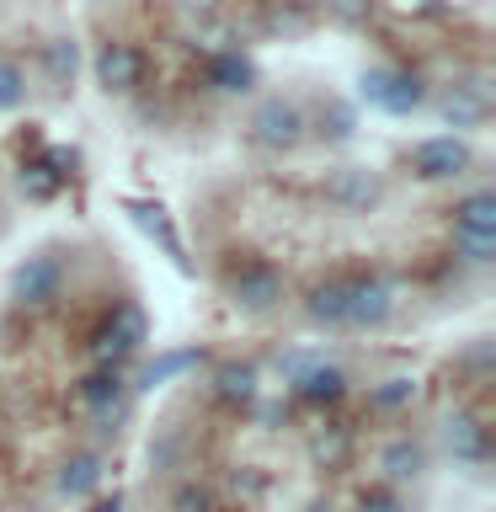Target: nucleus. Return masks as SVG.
I'll return each instance as SVG.
<instances>
[{
	"label": "nucleus",
	"mask_w": 496,
	"mask_h": 512,
	"mask_svg": "<svg viewBox=\"0 0 496 512\" xmlns=\"http://www.w3.org/2000/svg\"><path fill=\"white\" fill-rule=\"evenodd\" d=\"M358 96L368 107L390 112V118H406L427 102V80L411 75V70H390V64H374V70L358 75Z\"/></svg>",
	"instance_id": "nucleus-1"
},
{
	"label": "nucleus",
	"mask_w": 496,
	"mask_h": 512,
	"mask_svg": "<svg viewBox=\"0 0 496 512\" xmlns=\"http://www.w3.org/2000/svg\"><path fill=\"white\" fill-rule=\"evenodd\" d=\"M144 342H150V320H144V310L139 304H118V310L107 315V326L91 336V352H96L102 368H118V363L134 358Z\"/></svg>",
	"instance_id": "nucleus-2"
},
{
	"label": "nucleus",
	"mask_w": 496,
	"mask_h": 512,
	"mask_svg": "<svg viewBox=\"0 0 496 512\" xmlns=\"http://www.w3.org/2000/svg\"><path fill=\"white\" fill-rule=\"evenodd\" d=\"M395 283L384 272H363V278H347V326L352 331H384L395 320Z\"/></svg>",
	"instance_id": "nucleus-3"
},
{
	"label": "nucleus",
	"mask_w": 496,
	"mask_h": 512,
	"mask_svg": "<svg viewBox=\"0 0 496 512\" xmlns=\"http://www.w3.org/2000/svg\"><path fill=\"white\" fill-rule=\"evenodd\" d=\"M470 166H475V150H470V139H459V134L422 139L411 150V176L416 182H454V176H464Z\"/></svg>",
	"instance_id": "nucleus-4"
},
{
	"label": "nucleus",
	"mask_w": 496,
	"mask_h": 512,
	"mask_svg": "<svg viewBox=\"0 0 496 512\" xmlns=\"http://www.w3.org/2000/svg\"><path fill=\"white\" fill-rule=\"evenodd\" d=\"M304 128H310V118H304V107L288 102V96H267V102L251 112V139L262 144V150H294V144H304Z\"/></svg>",
	"instance_id": "nucleus-5"
},
{
	"label": "nucleus",
	"mask_w": 496,
	"mask_h": 512,
	"mask_svg": "<svg viewBox=\"0 0 496 512\" xmlns=\"http://www.w3.org/2000/svg\"><path fill=\"white\" fill-rule=\"evenodd\" d=\"M326 203L336 208V214H374V208L384 203V182H379V171H368V166H342V171H331L326 176Z\"/></svg>",
	"instance_id": "nucleus-6"
},
{
	"label": "nucleus",
	"mask_w": 496,
	"mask_h": 512,
	"mask_svg": "<svg viewBox=\"0 0 496 512\" xmlns=\"http://www.w3.org/2000/svg\"><path fill=\"white\" fill-rule=\"evenodd\" d=\"M438 118L448 128H480V123L491 118V75L475 70V75L454 80V86L438 96Z\"/></svg>",
	"instance_id": "nucleus-7"
},
{
	"label": "nucleus",
	"mask_w": 496,
	"mask_h": 512,
	"mask_svg": "<svg viewBox=\"0 0 496 512\" xmlns=\"http://www.w3.org/2000/svg\"><path fill=\"white\" fill-rule=\"evenodd\" d=\"M59 288H64V267H59V256H27L22 267L11 272V299L22 304V310H48V304L59 299Z\"/></svg>",
	"instance_id": "nucleus-8"
},
{
	"label": "nucleus",
	"mask_w": 496,
	"mask_h": 512,
	"mask_svg": "<svg viewBox=\"0 0 496 512\" xmlns=\"http://www.w3.org/2000/svg\"><path fill=\"white\" fill-rule=\"evenodd\" d=\"M91 70H96V86L107 96H128V91H139V80H144V54L128 38H107L96 48Z\"/></svg>",
	"instance_id": "nucleus-9"
},
{
	"label": "nucleus",
	"mask_w": 496,
	"mask_h": 512,
	"mask_svg": "<svg viewBox=\"0 0 496 512\" xmlns=\"http://www.w3.org/2000/svg\"><path fill=\"white\" fill-rule=\"evenodd\" d=\"M230 304H235V310H246V315L278 310V304H283V272L267 267V262H246L230 278Z\"/></svg>",
	"instance_id": "nucleus-10"
},
{
	"label": "nucleus",
	"mask_w": 496,
	"mask_h": 512,
	"mask_svg": "<svg viewBox=\"0 0 496 512\" xmlns=\"http://www.w3.org/2000/svg\"><path fill=\"white\" fill-rule=\"evenodd\" d=\"M80 406L91 411V422L96 427H118L123 416H128V384L118 379V368H96V374L80 379Z\"/></svg>",
	"instance_id": "nucleus-11"
},
{
	"label": "nucleus",
	"mask_w": 496,
	"mask_h": 512,
	"mask_svg": "<svg viewBox=\"0 0 496 512\" xmlns=\"http://www.w3.org/2000/svg\"><path fill=\"white\" fill-rule=\"evenodd\" d=\"M443 448H448L459 464H486V459H491L486 422H480L475 411H448V416H443Z\"/></svg>",
	"instance_id": "nucleus-12"
},
{
	"label": "nucleus",
	"mask_w": 496,
	"mask_h": 512,
	"mask_svg": "<svg viewBox=\"0 0 496 512\" xmlns=\"http://www.w3.org/2000/svg\"><path fill=\"white\" fill-rule=\"evenodd\" d=\"M347 368L342 363H326V358H310L299 368V379H294V395L304 400V406H336V400L347 395Z\"/></svg>",
	"instance_id": "nucleus-13"
},
{
	"label": "nucleus",
	"mask_w": 496,
	"mask_h": 512,
	"mask_svg": "<svg viewBox=\"0 0 496 512\" xmlns=\"http://www.w3.org/2000/svg\"><path fill=\"white\" fill-rule=\"evenodd\" d=\"M203 80L214 86L219 96H246L256 86V64L240 54V48H214L203 64Z\"/></svg>",
	"instance_id": "nucleus-14"
},
{
	"label": "nucleus",
	"mask_w": 496,
	"mask_h": 512,
	"mask_svg": "<svg viewBox=\"0 0 496 512\" xmlns=\"http://www.w3.org/2000/svg\"><path fill=\"white\" fill-rule=\"evenodd\" d=\"M379 470H384V486H411V480L427 475V448L400 432V438L379 448Z\"/></svg>",
	"instance_id": "nucleus-15"
},
{
	"label": "nucleus",
	"mask_w": 496,
	"mask_h": 512,
	"mask_svg": "<svg viewBox=\"0 0 496 512\" xmlns=\"http://www.w3.org/2000/svg\"><path fill=\"white\" fill-rule=\"evenodd\" d=\"M96 486H102V454H91V448L70 454L59 464V475H54V491L64 496V502H86Z\"/></svg>",
	"instance_id": "nucleus-16"
},
{
	"label": "nucleus",
	"mask_w": 496,
	"mask_h": 512,
	"mask_svg": "<svg viewBox=\"0 0 496 512\" xmlns=\"http://www.w3.org/2000/svg\"><path fill=\"white\" fill-rule=\"evenodd\" d=\"M304 315H310L315 326H326V331H342L347 326V278L315 283L310 299H304Z\"/></svg>",
	"instance_id": "nucleus-17"
},
{
	"label": "nucleus",
	"mask_w": 496,
	"mask_h": 512,
	"mask_svg": "<svg viewBox=\"0 0 496 512\" xmlns=\"http://www.w3.org/2000/svg\"><path fill=\"white\" fill-rule=\"evenodd\" d=\"M43 75L54 91H70L80 75V43L75 38H48L43 43Z\"/></svg>",
	"instance_id": "nucleus-18"
},
{
	"label": "nucleus",
	"mask_w": 496,
	"mask_h": 512,
	"mask_svg": "<svg viewBox=\"0 0 496 512\" xmlns=\"http://www.w3.org/2000/svg\"><path fill=\"white\" fill-rule=\"evenodd\" d=\"M454 230L459 235H496V192H470L454 203Z\"/></svg>",
	"instance_id": "nucleus-19"
},
{
	"label": "nucleus",
	"mask_w": 496,
	"mask_h": 512,
	"mask_svg": "<svg viewBox=\"0 0 496 512\" xmlns=\"http://www.w3.org/2000/svg\"><path fill=\"white\" fill-rule=\"evenodd\" d=\"M214 395L224 406H246L256 400V368L251 363H219L214 368Z\"/></svg>",
	"instance_id": "nucleus-20"
},
{
	"label": "nucleus",
	"mask_w": 496,
	"mask_h": 512,
	"mask_svg": "<svg viewBox=\"0 0 496 512\" xmlns=\"http://www.w3.org/2000/svg\"><path fill=\"white\" fill-rule=\"evenodd\" d=\"M198 363H203V352H198V347H182V352H160L155 363H144V374H139V390H160V384L182 379L187 368H198Z\"/></svg>",
	"instance_id": "nucleus-21"
},
{
	"label": "nucleus",
	"mask_w": 496,
	"mask_h": 512,
	"mask_svg": "<svg viewBox=\"0 0 496 512\" xmlns=\"http://www.w3.org/2000/svg\"><path fill=\"white\" fill-rule=\"evenodd\" d=\"M54 166H64V155H59V150H48L43 160H32V166H22V192H27L32 203L54 198V187H59V176H64V171H54Z\"/></svg>",
	"instance_id": "nucleus-22"
},
{
	"label": "nucleus",
	"mask_w": 496,
	"mask_h": 512,
	"mask_svg": "<svg viewBox=\"0 0 496 512\" xmlns=\"http://www.w3.org/2000/svg\"><path fill=\"white\" fill-rule=\"evenodd\" d=\"M128 214L139 219V230H144V235H155L160 246H166V256H171L176 267H187V256H182V240L171 235V224H166V214H160L155 203H128Z\"/></svg>",
	"instance_id": "nucleus-23"
},
{
	"label": "nucleus",
	"mask_w": 496,
	"mask_h": 512,
	"mask_svg": "<svg viewBox=\"0 0 496 512\" xmlns=\"http://www.w3.org/2000/svg\"><path fill=\"white\" fill-rule=\"evenodd\" d=\"M411 400H416V379H411V374H390V379H379L374 390H368V406L384 411V416H390V411H406Z\"/></svg>",
	"instance_id": "nucleus-24"
},
{
	"label": "nucleus",
	"mask_w": 496,
	"mask_h": 512,
	"mask_svg": "<svg viewBox=\"0 0 496 512\" xmlns=\"http://www.w3.org/2000/svg\"><path fill=\"white\" fill-rule=\"evenodd\" d=\"M214 491L203 486V480H176L171 496H166V512H214Z\"/></svg>",
	"instance_id": "nucleus-25"
},
{
	"label": "nucleus",
	"mask_w": 496,
	"mask_h": 512,
	"mask_svg": "<svg viewBox=\"0 0 496 512\" xmlns=\"http://www.w3.org/2000/svg\"><path fill=\"white\" fill-rule=\"evenodd\" d=\"M347 454H352L347 427H326V432H315V438H310V459H315V464H326V470H331V464H342Z\"/></svg>",
	"instance_id": "nucleus-26"
},
{
	"label": "nucleus",
	"mask_w": 496,
	"mask_h": 512,
	"mask_svg": "<svg viewBox=\"0 0 496 512\" xmlns=\"http://www.w3.org/2000/svg\"><path fill=\"white\" fill-rule=\"evenodd\" d=\"M27 102V70L16 59H0V112H16Z\"/></svg>",
	"instance_id": "nucleus-27"
},
{
	"label": "nucleus",
	"mask_w": 496,
	"mask_h": 512,
	"mask_svg": "<svg viewBox=\"0 0 496 512\" xmlns=\"http://www.w3.org/2000/svg\"><path fill=\"white\" fill-rule=\"evenodd\" d=\"M454 256L464 267H491L496 262V235H459L454 230Z\"/></svg>",
	"instance_id": "nucleus-28"
},
{
	"label": "nucleus",
	"mask_w": 496,
	"mask_h": 512,
	"mask_svg": "<svg viewBox=\"0 0 496 512\" xmlns=\"http://www.w3.org/2000/svg\"><path fill=\"white\" fill-rule=\"evenodd\" d=\"M182 454H187V438H182V432H160V438L150 443V464H155L160 475L176 470V464H182Z\"/></svg>",
	"instance_id": "nucleus-29"
},
{
	"label": "nucleus",
	"mask_w": 496,
	"mask_h": 512,
	"mask_svg": "<svg viewBox=\"0 0 496 512\" xmlns=\"http://www.w3.org/2000/svg\"><path fill=\"white\" fill-rule=\"evenodd\" d=\"M358 512H406V502L395 496V486H368L358 496Z\"/></svg>",
	"instance_id": "nucleus-30"
},
{
	"label": "nucleus",
	"mask_w": 496,
	"mask_h": 512,
	"mask_svg": "<svg viewBox=\"0 0 496 512\" xmlns=\"http://www.w3.org/2000/svg\"><path fill=\"white\" fill-rule=\"evenodd\" d=\"M320 123H331V128H320L326 139H352V112L347 107H331V118H320Z\"/></svg>",
	"instance_id": "nucleus-31"
},
{
	"label": "nucleus",
	"mask_w": 496,
	"mask_h": 512,
	"mask_svg": "<svg viewBox=\"0 0 496 512\" xmlns=\"http://www.w3.org/2000/svg\"><path fill=\"white\" fill-rule=\"evenodd\" d=\"M171 6L182 11V16H198V22H203V16L219 11V0H171Z\"/></svg>",
	"instance_id": "nucleus-32"
},
{
	"label": "nucleus",
	"mask_w": 496,
	"mask_h": 512,
	"mask_svg": "<svg viewBox=\"0 0 496 512\" xmlns=\"http://www.w3.org/2000/svg\"><path fill=\"white\" fill-rule=\"evenodd\" d=\"M326 6H331L336 16H342V22H352V16H363V6H368V0H326Z\"/></svg>",
	"instance_id": "nucleus-33"
},
{
	"label": "nucleus",
	"mask_w": 496,
	"mask_h": 512,
	"mask_svg": "<svg viewBox=\"0 0 496 512\" xmlns=\"http://www.w3.org/2000/svg\"><path fill=\"white\" fill-rule=\"evenodd\" d=\"M91 512H123V502H118V496H112V502H96Z\"/></svg>",
	"instance_id": "nucleus-34"
},
{
	"label": "nucleus",
	"mask_w": 496,
	"mask_h": 512,
	"mask_svg": "<svg viewBox=\"0 0 496 512\" xmlns=\"http://www.w3.org/2000/svg\"><path fill=\"white\" fill-rule=\"evenodd\" d=\"M310 512H336V507H331V502H315V507H310Z\"/></svg>",
	"instance_id": "nucleus-35"
},
{
	"label": "nucleus",
	"mask_w": 496,
	"mask_h": 512,
	"mask_svg": "<svg viewBox=\"0 0 496 512\" xmlns=\"http://www.w3.org/2000/svg\"><path fill=\"white\" fill-rule=\"evenodd\" d=\"M267 6H283V0H267Z\"/></svg>",
	"instance_id": "nucleus-36"
}]
</instances>
